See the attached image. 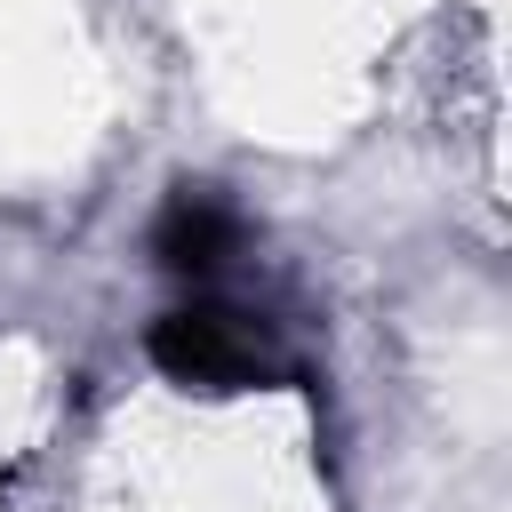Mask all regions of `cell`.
I'll return each instance as SVG.
<instances>
[{
	"label": "cell",
	"instance_id": "1",
	"mask_svg": "<svg viewBox=\"0 0 512 512\" xmlns=\"http://www.w3.org/2000/svg\"><path fill=\"white\" fill-rule=\"evenodd\" d=\"M152 368L176 376L184 392H248V384L272 376V352H264V336L240 312H224V304H176V312L152 320Z\"/></svg>",
	"mask_w": 512,
	"mask_h": 512
},
{
	"label": "cell",
	"instance_id": "2",
	"mask_svg": "<svg viewBox=\"0 0 512 512\" xmlns=\"http://www.w3.org/2000/svg\"><path fill=\"white\" fill-rule=\"evenodd\" d=\"M232 240H240V216H232L208 184H176V200H168L160 224H152V256H160L168 272H216V264L232 256Z\"/></svg>",
	"mask_w": 512,
	"mask_h": 512
}]
</instances>
